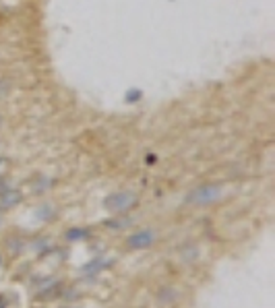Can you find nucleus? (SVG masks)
Wrapping results in <instances>:
<instances>
[{
  "mask_svg": "<svg viewBox=\"0 0 275 308\" xmlns=\"http://www.w3.org/2000/svg\"><path fill=\"white\" fill-rule=\"evenodd\" d=\"M0 308H4V304H2V302H0Z\"/></svg>",
  "mask_w": 275,
  "mask_h": 308,
  "instance_id": "13",
  "label": "nucleus"
},
{
  "mask_svg": "<svg viewBox=\"0 0 275 308\" xmlns=\"http://www.w3.org/2000/svg\"><path fill=\"white\" fill-rule=\"evenodd\" d=\"M4 164H6V159H4V157H0V168H2Z\"/></svg>",
  "mask_w": 275,
  "mask_h": 308,
  "instance_id": "10",
  "label": "nucleus"
},
{
  "mask_svg": "<svg viewBox=\"0 0 275 308\" xmlns=\"http://www.w3.org/2000/svg\"><path fill=\"white\" fill-rule=\"evenodd\" d=\"M143 97H145V91H143L141 87H137V85L128 87V89L124 91V104H128V106H137Z\"/></svg>",
  "mask_w": 275,
  "mask_h": 308,
  "instance_id": "8",
  "label": "nucleus"
},
{
  "mask_svg": "<svg viewBox=\"0 0 275 308\" xmlns=\"http://www.w3.org/2000/svg\"><path fill=\"white\" fill-rule=\"evenodd\" d=\"M21 201H23V195L17 188L9 186L6 190L0 192V209H13V207H17Z\"/></svg>",
  "mask_w": 275,
  "mask_h": 308,
  "instance_id": "4",
  "label": "nucleus"
},
{
  "mask_svg": "<svg viewBox=\"0 0 275 308\" xmlns=\"http://www.w3.org/2000/svg\"><path fill=\"white\" fill-rule=\"evenodd\" d=\"M157 240V232L151 228H143V230H137V232L128 234L124 246L128 250H145L149 246H153V242Z\"/></svg>",
  "mask_w": 275,
  "mask_h": 308,
  "instance_id": "3",
  "label": "nucleus"
},
{
  "mask_svg": "<svg viewBox=\"0 0 275 308\" xmlns=\"http://www.w3.org/2000/svg\"><path fill=\"white\" fill-rule=\"evenodd\" d=\"M221 195H224V184L221 182H203L188 192L184 201L186 205H193V207H209L213 203H217Z\"/></svg>",
  "mask_w": 275,
  "mask_h": 308,
  "instance_id": "1",
  "label": "nucleus"
},
{
  "mask_svg": "<svg viewBox=\"0 0 275 308\" xmlns=\"http://www.w3.org/2000/svg\"><path fill=\"white\" fill-rule=\"evenodd\" d=\"M139 205V197L131 190H116L104 199V209L110 213H128Z\"/></svg>",
  "mask_w": 275,
  "mask_h": 308,
  "instance_id": "2",
  "label": "nucleus"
},
{
  "mask_svg": "<svg viewBox=\"0 0 275 308\" xmlns=\"http://www.w3.org/2000/svg\"><path fill=\"white\" fill-rule=\"evenodd\" d=\"M0 267H2V255H0Z\"/></svg>",
  "mask_w": 275,
  "mask_h": 308,
  "instance_id": "11",
  "label": "nucleus"
},
{
  "mask_svg": "<svg viewBox=\"0 0 275 308\" xmlns=\"http://www.w3.org/2000/svg\"><path fill=\"white\" fill-rule=\"evenodd\" d=\"M110 265H112V261H108V259H95V261H91V263H87L81 271L87 275H95L99 271H104V269H108Z\"/></svg>",
  "mask_w": 275,
  "mask_h": 308,
  "instance_id": "6",
  "label": "nucleus"
},
{
  "mask_svg": "<svg viewBox=\"0 0 275 308\" xmlns=\"http://www.w3.org/2000/svg\"><path fill=\"white\" fill-rule=\"evenodd\" d=\"M133 217L131 215H112L110 219H106L104 221V226L106 228H110L112 232H120V230H126L128 226H133Z\"/></svg>",
  "mask_w": 275,
  "mask_h": 308,
  "instance_id": "5",
  "label": "nucleus"
},
{
  "mask_svg": "<svg viewBox=\"0 0 275 308\" xmlns=\"http://www.w3.org/2000/svg\"><path fill=\"white\" fill-rule=\"evenodd\" d=\"M89 238H91V230L89 228H71V230H66V240H71V242L89 240Z\"/></svg>",
  "mask_w": 275,
  "mask_h": 308,
  "instance_id": "7",
  "label": "nucleus"
},
{
  "mask_svg": "<svg viewBox=\"0 0 275 308\" xmlns=\"http://www.w3.org/2000/svg\"><path fill=\"white\" fill-rule=\"evenodd\" d=\"M145 161H147V166H153V164H155V161H157V157L153 155V153H149V155H147V157H145Z\"/></svg>",
  "mask_w": 275,
  "mask_h": 308,
  "instance_id": "9",
  "label": "nucleus"
},
{
  "mask_svg": "<svg viewBox=\"0 0 275 308\" xmlns=\"http://www.w3.org/2000/svg\"><path fill=\"white\" fill-rule=\"evenodd\" d=\"M0 226H2V215H0Z\"/></svg>",
  "mask_w": 275,
  "mask_h": 308,
  "instance_id": "12",
  "label": "nucleus"
}]
</instances>
